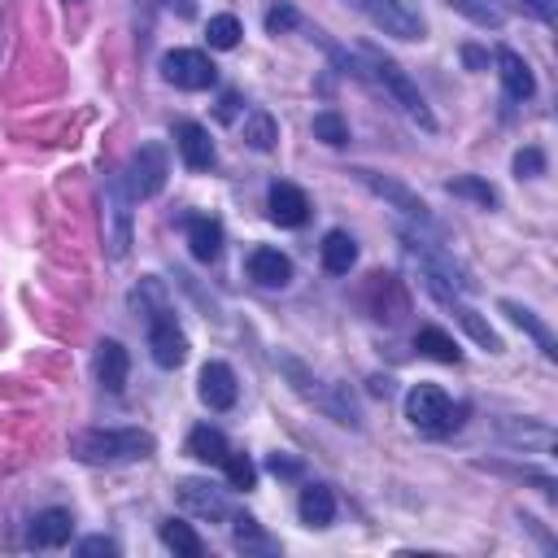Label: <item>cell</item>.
Segmentation results:
<instances>
[{"label": "cell", "mask_w": 558, "mask_h": 558, "mask_svg": "<svg viewBox=\"0 0 558 558\" xmlns=\"http://www.w3.org/2000/svg\"><path fill=\"white\" fill-rule=\"evenodd\" d=\"M293 27H297V10H293V5H275V10L266 14V31H270V36L293 31Z\"/></svg>", "instance_id": "836d02e7"}, {"label": "cell", "mask_w": 558, "mask_h": 558, "mask_svg": "<svg viewBox=\"0 0 558 558\" xmlns=\"http://www.w3.org/2000/svg\"><path fill=\"white\" fill-rule=\"evenodd\" d=\"M523 5H528L541 23H554V5H549V0H523Z\"/></svg>", "instance_id": "8d00e7d4"}, {"label": "cell", "mask_w": 558, "mask_h": 558, "mask_svg": "<svg viewBox=\"0 0 558 558\" xmlns=\"http://www.w3.org/2000/svg\"><path fill=\"white\" fill-rule=\"evenodd\" d=\"M236 541L244 545V549H270V541L262 536V528H257V519H249V515H236Z\"/></svg>", "instance_id": "1f68e13d"}, {"label": "cell", "mask_w": 558, "mask_h": 558, "mask_svg": "<svg viewBox=\"0 0 558 558\" xmlns=\"http://www.w3.org/2000/svg\"><path fill=\"white\" fill-rule=\"evenodd\" d=\"M71 532H75L71 510H40V515L31 519L27 541H31L36 549H62V545L71 541Z\"/></svg>", "instance_id": "5bb4252c"}, {"label": "cell", "mask_w": 558, "mask_h": 558, "mask_svg": "<svg viewBox=\"0 0 558 558\" xmlns=\"http://www.w3.org/2000/svg\"><path fill=\"white\" fill-rule=\"evenodd\" d=\"M105 196H110V218H114L110 253H114V257H123V253H127V244H131V231H127V218H131V210H127V192H123V183H118V179H110Z\"/></svg>", "instance_id": "44dd1931"}, {"label": "cell", "mask_w": 558, "mask_h": 558, "mask_svg": "<svg viewBox=\"0 0 558 558\" xmlns=\"http://www.w3.org/2000/svg\"><path fill=\"white\" fill-rule=\"evenodd\" d=\"M166 175H170V162H166V149L162 144H140L131 153V166H127V196L131 201H149L166 188Z\"/></svg>", "instance_id": "5b68a950"}, {"label": "cell", "mask_w": 558, "mask_h": 558, "mask_svg": "<svg viewBox=\"0 0 558 558\" xmlns=\"http://www.w3.org/2000/svg\"><path fill=\"white\" fill-rule=\"evenodd\" d=\"M363 58H367V66L371 71H363V75H371L423 131H436V118H432V110H428V101H423V92L415 88V79L393 62V58H384V53H376V49H363Z\"/></svg>", "instance_id": "7a4b0ae2"}, {"label": "cell", "mask_w": 558, "mask_h": 558, "mask_svg": "<svg viewBox=\"0 0 558 558\" xmlns=\"http://www.w3.org/2000/svg\"><path fill=\"white\" fill-rule=\"evenodd\" d=\"M297 510H302V523H310V528H328V523L337 519V497H332V489L310 484V489H302Z\"/></svg>", "instance_id": "ffe728a7"}, {"label": "cell", "mask_w": 558, "mask_h": 558, "mask_svg": "<svg viewBox=\"0 0 558 558\" xmlns=\"http://www.w3.org/2000/svg\"><path fill=\"white\" fill-rule=\"evenodd\" d=\"M162 545L175 549L179 558H201V536L188 523H179V519H166L162 523Z\"/></svg>", "instance_id": "d4e9b609"}, {"label": "cell", "mask_w": 558, "mask_h": 558, "mask_svg": "<svg viewBox=\"0 0 558 558\" xmlns=\"http://www.w3.org/2000/svg\"><path fill=\"white\" fill-rule=\"evenodd\" d=\"M458 406L445 397V389H436V384H415L410 393H406V419H410V428H419V432H428V436H445L449 428H458Z\"/></svg>", "instance_id": "3957f363"}, {"label": "cell", "mask_w": 558, "mask_h": 558, "mask_svg": "<svg viewBox=\"0 0 558 558\" xmlns=\"http://www.w3.org/2000/svg\"><path fill=\"white\" fill-rule=\"evenodd\" d=\"M127 371H131V358L118 341H101L97 350V380L105 393H123L127 389Z\"/></svg>", "instance_id": "9a60e30c"}, {"label": "cell", "mask_w": 558, "mask_h": 558, "mask_svg": "<svg viewBox=\"0 0 558 558\" xmlns=\"http://www.w3.org/2000/svg\"><path fill=\"white\" fill-rule=\"evenodd\" d=\"M423 284H428V293H432L441 306H449V310H454V319H458V324L471 332V341H475V345H484L489 354H502V341H497V332H493V328H489V324H484V319H480V315H475V310H471V306H467V302H462V297H458V293L445 284L441 275L423 270Z\"/></svg>", "instance_id": "8992f818"}, {"label": "cell", "mask_w": 558, "mask_h": 558, "mask_svg": "<svg viewBox=\"0 0 558 558\" xmlns=\"http://www.w3.org/2000/svg\"><path fill=\"white\" fill-rule=\"evenodd\" d=\"M236 105H240V101H236V97H227V101H223V110H218V114H223V118H236Z\"/></svg>", "instance_id": "ab89813d"}, {"label": "cell", "mask_w": 558, "mask_h": 558, "mask_svg": "<svg viewBox=\"0 0 558 558\" xmlns=\"http://www.w3.org/2000/svg\"><path fill=\"white\" fill-rule=\"evenodd\" d=\"M449 192L454 196H471V201H480L484 210H493L497 205V192L484 183V179H475V175H462V179H449Z\"/></svg>", "instance_id": "4dcf8cb0"}, {"label": "cell", "mask_w": 558, "mask_h": 558, "mask_svg": "<svg viewBox=\"0 0 558 558\" xmlns=\"http://www.w3.org/2000/svg\"><path fill=\"white\" fill-rule=\"evenodd\" d=\"M270 471H275V475H297V462H289V458L275 454V458H270Z\"/></svg>", "instance_id": "74e56055"}, {"label": "cell", "mask_w": 558, "mask_h": 558, "mask_svg": "<svg viewBox=\"0 0 558 558\" xmlns=\"http://www.w3.org/2000/svg\"><path fill=\"white\" fill-rule=\"evenodd\" d=\"M415 350H419V354H428V358H436V363H449V367H458V363H462V350H458V345H454V337H445L441 328H419Z\"/></svg>", "instance_id": "cb8c5ba5"}, {"label": "cell", "mask_w": 558, "mask_h": 558, "mask_svg": "<svg viewBox=\"0 0 558 558\" xmlns=\"http://www.w3.org/2000/svg\"><path fill=\"white\" fill-rule=\"evenodd\" d=\"M541 170H545V153L541 149H519L515 153V175L519 179H536Z\"/></svg>", "instance_id": "d6a6232c"}, {"label": "cell", "mask_w": 558, "mask_h": 558, "mask_svg": "<svg viewBox=\"0 0 558 558\" xmlns=\"http://www.w3.org/2000/svg\"><path fill=\"white\" fill-rule=\"evenodd\" d=\"M179 502H183L188 510L205 515V519H223V515H227L223 493H218L214 484H205V480H179Z\"/></svg>", "instance_id": "e0dca14e"}, {"label": "cell", "mask_w": 558, "mask_h": 558, "mask_svg": "<svg viewBox=\"0 0 558 558\" xmlns=\"http://www.w3.org/2000/svg\"><path fill=\"white\" fill-rule=\"evenodd\" d=\"M244 140H249V149L270 153V149H275V140H279L275 118H270V114H262V110H253V114L244 118Z\"/></svg>", "instance_id": "484cf974"}, {"label": "cell", "mask_w": 558, "mask_h": 558, "mask_svg": "<svg viewBox=\"0 0 558 558\" xmlns=\"http://www.w3.org/2000/svg\"><path fill=\"white\" fill-rule=\"evenodd\" d=\"M205 36H210V49H223V53H227V49H236V45H240V36H244V31H240V23H236L231 14H218V18H210Z\"/></svg>", "instance_id": "f1b7e54d"}, {"label": "cell", "mask_w": 558, "mask_h": 558, "mask_svg": "<svg viewBox=\"0 0 558 558\" xmlns=\"http://www.w3.org/2000/svg\"><path fill=\"white\" fill-rule=\"evenodd\" d=\"M354 179H358L363 188H371L376 196H384L393 210H402V214H410V218L428 223V205H423L406 183H397V179H389V175H376V170H367V166H358V170H354Z\"/></svg>", "instance_id": "9c48e42d"}, {"label": "cell", "mask_w": 558, "mask_h": 558, "mask_svg": "<svg viewBox=\"0 0 558 558\" xmlns=\"http://www.w3.org/2000/svg\"><path fill=\"white\" fill-rule=\"evenodd\" d=\"M153 449H157V441L149 432H140V428H92V432H79L71 441V454L79 462H97V467L101 462L105 467H114V462H140Z\"/></svg>", "instance_id": "6da1fadb"}, {"label": "cell", "mask_w": 558, "mask_h": 558, "mask_svg": "<svg viewBox=\"0 0 558 558\" xmlns=\"http://www.w3.org/2000/svg\"><path fill=\"white\" fill-rule=\"evenodd\" d=\"M462 58H467V66H484V62H489L480 49H462Z\"/></svg>", "instance_id": "f35d334b"}, {"label": "cell", "mask_w": 558, "mask_h": 558, "mask_svg": "<svg viewBox=\"0 0 558 558\" xmlns=\"http://www.w3.org/2000/svg\"><path fill=\"white\" fill-rule=\"evenodd\" d=\"M354 5L393 40H423L428 36V23H423L415 0H354Z\"/></svg>", "instance_id": "277c9868"}, {"label": "cell", "mask_w": 558, "mask_h": 558, "mask_svg": "<svg viewBox=\"0 0 558 558\" xmlns=\"http://www.w3.org/2000/svg\"><path fill=\"white\" fill-rule=\"evenodd\" d=\"M315 140L341 149V144H350V123L337 110H324V114H315Z\"/></svg>", "instance_id": "4316f807"}, {"label": "cell", "mask_w": 558, "mask_h": 558, "mask_svg": "<svg viewBox=\"0 0 558 558\" xmlns=\"http://www.w3.org/2000/svg\"><path fill=\"white\" fill-rule=\"evenodd\" d=\"M502 310L510 315V324H515V328H523V332H528V337L541 345V354H545V358H558V345H554L549 328H545V324H541V319H536L528 306H519V302H502Z\"/></svg>", "instance_id": "7402d4cb"}, {"label": "cell", "mask_w": 558, "mask_h": 558, "mask_svg": "<svg viewBox=\"0 0 558 558\" xmlns=\"http://www.w3.org/2000/svg\"><path fill=\"white\" fill-rule=\"evenodd\" d=\"M249 279L253 284H262V289H284L289 279H293V262L279 253V249H253L249 253Z\"/></svg>", "instance_id": "7c38bea8"}, {"label": "cell", "mask_w": 558, "mask_h": 558, "mask_svg": "<svg viewBox=\"0 0 558 558\" xmlns=\"http://www.w3.org/2000/svg\"><path fill=\"white\" fill-rule=\"evenodd\" d=\"M149 350H153V363L166 367V371L188 358V337L179 332L175 315H166V310L153 315V324H149Z\"/></svg>", "instance_id": "ba28073f"}, {"label": "cell", "mask_w": 558, "mask_h": 558, "mask_svg": "<svg viewBox=\"0 0 558 558\" xmlns=\"http://www.w3.org/2000/svg\"><path fill=\"white\" fill-rule=\"evenodd\" d=\"M162 5H166L170 14H179V18H192V14H196V0H162Z\"/></svg>", "instance_id": "d590c367"}, {"label": "cell", "mask_w": 558, "mask_h": 558, "mask_svg": "<svg viewBox=\"0 0 558 558\" xmlns=\"http://www.w3.org/2000/svg\"><path fill=\"white\" fill-rule=\"evenodd\" d=\"M449 10L467 14V18L480 23V27H502V10L489 5V0H449Z\"/></svg>", "instance_id": "f546056e"}, {"label": "cell", "mask_w": 558, "mask_h": 558, "mask_svg": "<svg viewBox=\"0 0 558 558\" xmlns=\"http://www.w3.org/2000/svg\"><path fill=\"white\" fill-rule=\"evenodd\" d=\"M358 262V244L350 231H328L324 236V270L328 275H350Z\"/></svg>", "instance_id": "d6986e66"}, {"label": "cell", "mask_w": 558, "mask_h": 558, "mask_svg": "<svg viewBox=\"0 0 558 558\" xmlns=\"http://www.w3.org/2000/svg\"><path fill=\"white\" fill-rule=\"evenodd\" d=\"M188 244H192V257L196 262H214L218 253H223V227H218V218H192L188 223Z\"/></svg>", "instance_id": "ac0fdd59"}, {"label": "cell", "mask_w": 558, "mask_h": 558, "mask_svg": "<svg viewBox=\"0 0 558 558\" xmlns=\"http://www.w3.org/2000/svg\"><path fill=\"white\" fill-rule=\"evenodd\" d=\"M79 554H84V558H101V554H118V541H110V536H88V541L79 545Z\"/></svg>", "instance_id": "e575fe53"}, {"label": "cell", "mask_w": 558, "mask_h": 558, "mask_svg": "<svg viewBox=\"0 0 558 558\" xmlns=\"http://www.w3.org/2000/svg\"><path fill=\"white\" fill-rule=\"evenodd\" d=\"M175 144H179V157H183V166L188 170H210L214 166V140H210V131L201 127V123H179L175 127Z\"/></svg>", "instance_id": "4fadbf2b"}, {"label": "cell", "mask_w": 558, "mask_h": 558, "mask_svg": "<svg viewBox=\"0 0 558 558\" xmlns=\"http://www.w3.org/2000/svg\"><path fill=\"white\" fill-rule=\"evenodd\" d=\"M201 402L210 406V410H231L236 406V371L227 367V363H205L201 367Z\"/></svg>", "instance_id": "8fae6325"}, {"label": "cell", "mask_w": 558, "mask_h": 558, "mask_svg": "<svg viewBox=\"0 0 558 558\" xmlns=\"http://www.w3.org/2000/svg\"><path fill=\"white\" fill-rule=\"evenodd\" d=\"M266 214H270V223H279V227H302L306 218H310V201H306V192L297 188V183H270V192H266Z\"/></svg>", "instance_id": "30bf717a"}, {"label": "cell", "mask_w": 558, "mask_h": 558, "mask_svg": "<svg viewBox=\"0 0 558 558\" xmlns=\"http://www.w3.org/2000/svg\"><path fill=\"white\" fill-rule=\"evenodd\" d=\"M497 75H502V88H506V97H515V101H528V97L536 92L532 66H528L519 53H510V49H497Z\"/></svg>", "instance_id": "2e32d148"}, {"label": "cell", "mask_w": 558, "mask_h": 558, "mask_svg": "<svg viewBox=\"0 0 558 558\" xmlns=\"http://www.w3.org/2000/svg\"><path fill=\"white\" fill-rule=\"evenodd\" d=\"M188 454L196 458V462H210V467H223V458H227V436L218 432V428H192V436H188Z\"/></svg>", "instance_id": "603a6c76"}, {"label": "cell", "mask_w": 558, "mask_h": 558, "mask_svg": "<svg viewBox=\"0 0 558 558\" xmlns=\"http://www.w3.org/2000/svg\"><path fill=\"white\" fill-rule=\"evenodd\" d=\"M223 471H227V484L231 489H253L257 484V467H253V458L249 454H236V449H227V458H223Z\"/></svg>", "instance_id": "83f0119b"}, {"label": "cell", "mask_w": 558, "mask_h": 558, "mask_svg": "<svg viewBox=\"0 0 558 558\" xmlns=\"http://www.w3.org/2000/svg\"><path fill=\"white\" fill-rule=\"evenodd\" d=\"M162 75H166V84H175L179 92H205V88H214V79H218L214 62H210L205 53H196V49H175V53H166V58H162Z\"/></svg>", "instance_id": "52a82bcc"}]
</instances>
